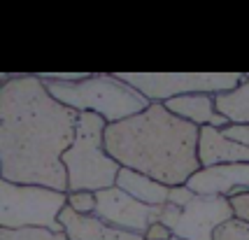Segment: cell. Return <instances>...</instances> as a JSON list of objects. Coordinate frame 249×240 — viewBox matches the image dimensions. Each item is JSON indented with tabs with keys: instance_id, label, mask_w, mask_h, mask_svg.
I'll use <instances>...</instances> for the list:
<instances>
[{
	"instance_id": "1",
	"label": "cell",
	"mask_w": 249,
	"mask_h": 240,
	"mask_svg": "<svg viewBox=\"0 0 249 240\" xmlns=\"http://www.w3.org/2000/svg\"><path fill=\"white\" fill-rule=\"evenodd\" d=\"M0 177L68 191L63 154L79 112L56 100L40 75L0 77Z\"/></svg>"
},
{
	"instance_id": "2",
	"label": "cell",
	"mask_w": 249,
	"mask_h": 240,
	"mask_svg": "<svg viewBox=\"0 0 249 240\" xmlns=\"http://www.w3.org/2000/svg\"><path fill=\"white\" fill-rule=\"evenodd\" d=\"M198 138L200 126L173 114L161 100H152L147 110L107 124L105 149L121 166L177 186L203 168Z\"/></svg>"
},
{
	"instance_id": "3",
	"label": "cell",
	"mask_w": 249,
	"mask_h": 240,
	"mask_svg": "<svg viewBox=\"0 0 249 240\" xmlns=\"http://www.w3.org/2000/svg\"><path fill=\"white\" fill-rule=\"evenodd\" d=\"M47 89L56 100L65 103L77 112H96L103 119L112 121L128 119L152 105V100L142 96L135 87L124 82L117 73H96L82 82H52L44 79Z\"/></svg>"
},
{
	"instance_id": "4",
	"label": "cell",
	"mask_w": 249,
	"mask_h": 240,
	"mask_svg": "<svg viewBox=\"0 0 249 240\" xmlns=\"http://www.w3.org/2000/svg\"><path fill=\"white\" fill-rule=\"evenodd\" d=\"M107 121L96 112H79L75 142L63 154L68 191H100L117 185L121 164L105 149Z\"/></svg>"
},
{
	"instance_id": "5",
	"label": "cell",
	"mask_w": 249,
	"mask_h": 240,
	"mask_svg": "<svg viewBox=\"0 0 249 240\" xmlns=\"http://www.w3.org/2000/svg\"><path fill=\"white\" fill-rule=\"evenodd\" d=\"M68 205V191L42 185H17L0 177V229L42 226L63 231L61 212Z\"/></svg>"
},
{
	"instance_id": "6",
	"label": "cell",
	"mask_w": 249,
	"mask_h": 240,
	"mask_svg": "<svg viewBox=\"0 0 249 240\" xmlns=\"http://www.w3.org/2000/svg\"><path fill=\"white\" fill-rule=\"evenodd\" d=\"M149 100L184 96V93H226L233 91L245 75L240 73H117Z\"/></svg>"
},
{
	"instance_id": "7",
	"label": "cell",
	"mask_w": 249,
	"mask_h": 240,
	"mask_svg": "<svg viewBox=\"0 0 249 240\" xmlns=\"http://www.w3.org/2000/svg\"><path fill=\"white\" fill-rule=\"evenodd\" d=\"M231 217H235V212L228 196L194 191V196L179 207L173 233L182 240H214V231Z\"/></svg>"
},
{
	"instance_id": "8",
	"label": "cell",
	"mask_w": 249,
	"mask_h": 240,
	"mask_svg": "<svg viewBox=\"0 0 249 240\" xmlns=\"http://www.w3.org/2000/svg\"><path fill=\"white\" fill-rule=\"evenodd\" d=\"M96 196H98L96 215L103 217L105 222H109V224L119 226V229L135 231V233L144 236V231L149 229V224L161 219L163 205L142 203V201L133 198L128 191H124L117 185L96 191Z\"/></svg>"
},
{
	"instance_id": "9",
	"label": "cell",
	"mask_w": 249,
	"mask_h": 240,
	"mask_svg": "<svg viewBox=\"0 0 249 240\" xmlns=\"http://www.w3.org/2000/svg\"><path fill=\"white\" fill-rule=\"evenodd\" d=\"M58 219L70 240H144L142 233L119 229L98 215H79L70 205L63 207Z\"/></svg>"
},
{
	"instance_id": "10",
	"label": "cell",
	"mask_w": 249,
	"mask_h": 240,
	"mask_svg": "<svg viewBox=\"0 0 249 240\" xmlns=\"http://www.w3.org/2000/svg\"><path fill=\"white\" fill-rule=\"evenodd\" d=\"M198 159L203 168L224 164H240L249 161V145L240 140L228 138L224 129L217 126H200V138H198Z\"/></svg>"
},
{
	"instance_id": "11",
	"label": "cell",
	"mask_w": 249,
	"mask_h": 240,
	"mask_svg": "<svg viewBox=\"0 0 249 240\" xmlns=\"http://www.w3.org/2000/svg\"><path fill=\"white\" fill-rule=\"evenodd\" d=\"M186 185L198 194H224L226 196L233 186H242L249 191V161L200 168L194 177H189Z\"/></svg>"
},
{
	"instance_id": "12",
	"label": "cell",
	"mask_w": 249,
	"mask_h": 240,
	"mask_svg": "<svg viewBox=\"0 0 249 240\" xmlns=\"http://www.w3.org/2000/svg\"><path fill=\"white\" fill-rule=\"evenodd\" d=\"M165 108L173 114L182 119L191 121L196 126H217L226 129L231 126V119L226 114H221L217 110V98L212 93H184V96H175L165 100Z\"/></svg>"
},
{
	"instance_id": "13",
	"label": "cell",
	"mask_w": 249,
	"mask_h": 240,
	"mask_svg": "<svg viewBox=\"0 0 249 240\" xmlns=\"http://www.w3.org/2000/svg\"><path fill=\"white\" fill-rule=\"evenodd\" d=\"M117 186H121L133 198H138L142 203H149V205H165L168 194H170L168 185H163V182H159V180H154V177L144 173H138L133 168H126V166H121Z\"/></svg>"
},
{
	"instance_id": "14",
	"label": "cell",
	"mask_w": 249,
	"mask_h": 240,
	"mask_svg": "<svg viewBox=\"0 0 249 240\" xmlns=\"http://www.w3.org/2000/svg\"><path fill=\"white\" fill-rule=\"evenodd\" d=\"M214 98H217V110L226 114L231 124L249 126V75H245V79L233 91L217 93Z\"/></svg>"
},
{
	"instance_id": "15",
	"label": "cell",
	"mask_w": 249,
	"mask_h": 240,
	"mask_svg": "<svg viewBox=\"0 0 249 240\" xmlns=\"http://www.w3.org/2000/svg\"><path fill=\"white\" fill-rule=\"evenodd\" d=\"M0 240H70V238H68L65 231L26 226V229H0Z\"/></svg>"
},
{
	"instance_id": "16",
	"label": "cell",
	"mask_w": 249,
	"mask_h": 240,
	"mask_svg": "<svg viewBox=\"0 0 249 240\" xmlns=\"http://www.w3.org/2000/svg\"><path fill=\"white\" fill-rule=\"evenodd\" d=\"M214 240H249V222L231 217L214 231Z\"/></svg>"
},
{
	"instance_id": "17",
	"label": "cell",
	"mask_w": 249,
	"mask_h": 240,
	"mask_svg": "<svg viewBox=\"0 0 249 240\" xmlns=\"http://www.w3.org/2000/svg\"><path fill=\"white\" fill-rule=\"evenodd\" d=\"M68 205L79 215H96L98 196L96 191H68Z\"/></svg>"
},
{
	"instance_id": "18",
	"label": "cell",
	"mask_w": 249,
	"mask_h": 240,
	"mask_svg": "<svg viewBox=\"0 0 249 240\" xmlns=\"http://www.w3.org/2000/svg\"><path fill=\"white\" fill-rule=\"evenodd\" d=\"M173 236H175L173 229H170L168 224H163L161 219L149 224V229L144 231V240H170Z\"/></svg>"
},
{
	"instance_id": "19",
	"label": "cell",
	"mask_w": 249,
	"mask_h": 240,
	"mask_svg": "<svg viewBox=\"0 0 249 240\" xmlns=\"http://www.w3.org/2000/svg\"><path fill=\"white\" fill-rule=\"evenodd\" d=\"M231 205H233L235 217L247 219L249 222V191H242V194H238V196H233L231 198Z\"/></svg>"
},
{
	"instance_id": "20",
	"label": "cell",
	"mask_w": 249,
	"mask_h": 240,
	"mask_svg": "<svg viewBox=\"0 0 249 240\" xmlns=\"http://www.w3.org/2000/svg\"><path fill=\"white\" fill-rule=\"evenodd\" d=\"M224 133H226L228 138H233V140H240V142H245V145H249V126L231 124V126L224 129Z\"/></svg>"
},
{
	"instance_id": "21",
	"label": "cell",
	"mask_w": 249,
	"mask_h": 240,
	"mask_svg": "<svg viewBox=\"0 0 249 240\" xmlns=\"http://www.w3.org/2000/svg\"><path fill=\"white\" fill-rule=\"evenodd\" d=\"M170 240H182V238H177V236H173V238H170Z\"/></svg>"
}]
</instances>
